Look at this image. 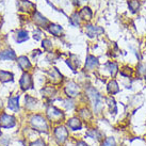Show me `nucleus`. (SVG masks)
Returning <instances> with one entry per match:
<instances>
[{
	"instance_id": "obj_1",
	"label": "nucleus",
	"mask_w": 146,
	"mask_h": 146,
	"mask_svg": "<svg viewBox=\"0 0 146 146\" xmlns=\"http://www.w3.org/2000/svg\"><path fill=\"white\" fill-rule=\"evenodd\" d=\"M86 95H88V98H89L91 104H92L94 113H102L104 111V106H105V98H104V96L93 86H89L86 89Z\"/></svg>"
},
{
	"instance_id": "obj_2",
	"label": "nucleus",
	"mask_w": 146,
	"mask_h": 146,
	"mask_svg": "<svg viewBox=\"0 0 146 146\" xmlns=\"http://www.w3.org/2000/svg\"><path fill=\"white\" fill-rule=\"evenodd\" d=\"M30 124H31L33 129L38 131V132L48 133V124H47V121L41 114H33L32 116L30 117Z\"/></svg>"
},
{
	"instance_id": "obj_3",
	"label": "nucleus",
	"mask_w": 146,
	"mask_h": 146,
	"mask_svg": "<svg viewBox=\"0 0 146 146\" xmlns=\"http://www.w3.org/2000/svg\"><path fill=\"white\" fill-rule=\"evenodd\" d=\"M46 115L47 118L51 123H60L63 122L65 118V114L63 111L54 107V106H49L48 108L46 109Z\"/></svg>"
},
{
	"instance_id": "obj_4",
	"label": "nucleus",
	"mask_w": 146,
	"mask_h": 146,
	"mask_svg": "<svg viewBox=\"0 0 146 146\" xmlns=\"http://www.w3.org/2000/svg\"><path fill=\"white\" fill-rule=\"evenodd\" d=\"M53 134H54V140L57 141L58 144H63V143L68 139V130L65 126H58L53 130Z\"/></svg>"
},
{
	"instance_id": "obj_5",
	"label": "nucleus",
	"mask_w": 146,
	"mask_h": 146,
	"mask_svg": "<svg viewBox=\"0 0 146 146\" xmlns=\"http://www.w3.org/2000/svg\"><path fill=\"white\" fill-rule=\"evenodd\" d=\"M64 92L68 98H75L79 95V85L75 82H67L64 88Z\"/></svg>"
},
{
	"instance_id": "obj_6",
	"label": "nucleus",
	"mask_w": 146,
	"mask_h": 146,
	"mask_svg": "<svg viewBox=\"0 0 146 146\" xmlns=\"http://www.w3.org/2000/svg\"><path fill=\"white\" fill-rule=\"evenodd\" d=\"M85 31L89 37H95L98 35H102L104 34L105 30L99 27V26H94V25H86L85 26Z\"/></svg>"
},
{
	"instance_id": "obj_7",
	"label": "nucleus",
	"mask_w": 146,
	"mask_h": 146,
	"mask_svg": "<svg viewBox=\"0 0 146 146\" xmlns=\"http://www.w3.org/2000/svg\"><path fill=\"white\" fill-rule=\"evenodd\" d=\"M99 66V61L98 59L95 56H92V54H89L86 57V61H85V70L88 72H93L95 69L98 68Z\"/></svg>"
},
{
	"instance_id": "obj_8",
	"label": "nucleus",
	"mask_w": 146,
	"mask_h": 146,
	"mask_svg": "<svg viewBox=\"0 0 146 146\" xmlns=\"http://www.w3.org/2000/svg\"><path fill=\"white\" fill-rule=\"evenodd\" d=\"M16 124L15 118L12 115H8V114H2L0 116V126L2 128H12Z\"/></svg>"
},
{
	"instance_id": "obj_9",
	"label": "nucleus",
	"mask_w": 146,
	"mask_h": 146,
	"mask_svg": "<svg viewBox=\"0 0 146 146\" xmlns=\"http://www.w3.org/2000/svg\"><path fill=\"white\" fill-rule=\"evenodd\" d=\"M105 104L107 105L108 109H109V112L111 115H116L118 112V108H117V104L115 102L113 96H108V97L105 98Z\"/></svg>"
},
{
	"instance_id": "obj_10",
	"label": "nucleus",
	"mask_w": 146,
	"mask_h": 146,
	"mask_svg": "<svg viewBox=\"0 0 146 146\" xmlns=\"http://www.w3.org/2000/svg\"><path fill=\"white\" fill-rule=\"evenodd\" d=\"M19 83H21V86L23 91H27V90L32 89L33 88L32 78H31V76H30L28 73H25L24 75L21 76V81H19Z\"/></svg>"
},
{
	"instance_id": "obj_11",
	"label": "nucleus",
	"mask_w": 146,
	"mask_h": 146,
	"mask_svg": "<svg viewBox=\"0 0 146 146\" xmlns=\"http://www.w3.org/2000/svg\"><path fill=\"white\" fill-rule=\"evenodd\" d=\"M86 137H89V138H92L94 140H96L98 142H102L104 140H105V134L102 131H100L99 129L97 128H93V129H89L86 131V134H85Z\"/></svg>"
},
{
	"instance_id": "obj_12",
	"label": "nucleus",
	"mask_w": 146,
	"mask_h": 146,
	"mask_svg": "<svg viewBox=\"0 0 146 146\" xmlns=\"http://www.w3.org/2000/svg\"><path fill=\"white\" fill-rule=\"evenodd\" d=\"M105 68H106V70L109 73V75L112 78L115 77V76L117 75L118 72H119V68H118V64L115 61L107 62V63L105 64Z\"/></svg>"
},
{
	"instance_id": "obj_13",
	"label": "nucleus",
	"mask_w": 146,
	"mask_h": 146,
	"mask_svg": "<svg viewBox=\"0 0 146 146\" xmlns=\"http://www.w3.org/2000/svg\"><path fill=\"white\" fill-rule=\"evenodd\" d=\"M107 92L110 96H113V95H116L121 92V89L118 86V83L115 79H111L108 84H107Z\"/></svg>"
},
{
	"instance_id": "obj_14",
	"label": "nucleus",
	"mask_w": 146,
	"mask_h": 146,
	"mask_svg": "<svg viewBox=\"0 0 146 146\" xmlns=\"http://www.w3.org/2000/svg\"><path fill=\"white\" fill-rule=\"evenodd\" d=\"M66 126H67L70 130H74V131H76V130H81L82 122L80 121L79 117H72L66 122Z\"/></svg>"
},
{
	"instance_id": "obj_15",
	"label": "nucleus",
	"mask_w": 146,
	"mask_h": 146,
	"mask_svg": "<svg viewBox=\"0 0 146 146\" xmlns=\"http://www.w3.org/2000/svg\"><path fill=\"white\" fill-rule=\"evenodd\" d=\"M66 63H67V65L70 67V69H72L73 72H75V70L77 69V67H79V65H80V60H79V58H78L77 56L72 54L70 58L66 60Z\"/></svg>"
},
{
	"instance_id": "obj_16",
	"label": "nucleus",
	"mask_w": 146,
	"mask_h": 146,
	"mask_svg": "<svg viewBox=\"0 0 146 146\" xmlns=\"http://www.w3.org/2000/svg\"><path fill=\"white\" fill-rule=\"evenodd\" d=\"M78 115H79V117L82 118L84 122H88V121L92 119V117H93L92 112H91L89 108H86V107H83V108H81V109L79 110Z\"/></svg>"
},
{
	"instance_id": "obj_17",
	"label": "nucleus",
	"mask_w": 146,
	"mask_h": 146,
	"mask_svg": "<svg viewBox=\"0 0 146 146\" xmlns=\"http://www.w3.org/2000/svg\"><path fill=\"white\" fill-rule=\"evenodd\" d=\"M34 23L37 25V26H40V27H46L47 26V24H48V21L45 18L43 15H42L41 13L38 12H35V14H34Z\"/></svg>"
},
{
	"instance_id": "obj_18",
	"label": "nucleus",
	"mask_w": 146,
	"mask_h": 146,
	"mask_svg": "<svg viewBox=\"0 0 146 146\" xmlns=\"http://www.w3.org/2000/svg\"><path fill=\"white\" fill-rule=\"evenodd\" d=\"M18 100H19V96H14V97H10L9 98V105L8 107L11 110L17 112L19 110V104H18Z\"/></svg>"
},
{
	"instance_id": "obj_19",
	"label": "nucleus",
	"mask_w": 146,
	"mask_h": 146,
	"mask_svg": "<svg viewBox=\"0 0 146 146\" xmlns=\"http://www.w3.org/2000/svg\"><path fill=\"white\" fill-rule=\"evenodd\" d=\"M47 74H49V75H50L51 80H52L53 83H59V82L62 81V79H63L62 75L60 74V72H59L57 68H52L51 70H49Z\"/></svg>"
},
{
	"instance_id": "obj_20",
	"label": "nucleus",
	"mask_w": 146,
	"mask_h": 146,
	"mask_svg": "<svg viewBox=\"0 0 146 146\" xmlns=\"http://www.w3.org/2000/svg\"><path fill=\"white\" fill-rule=\"evenodd\" d=\"M17 62H18V65L21 66V68L23 70H29V69L31 68V63L28 60V58L25 57V56L18 58V61Z\"/></svg>"
},
{
	"instance_id": "obj_21",
	"label": "nucleus",
	"mask_w": 146,
	"mask_h": 146,
	"mask_svg": "<svg viewBox=\"0 0 146 146\" xmlns=\"http://www.w3.org/2000/svg\"><path fill=\"white\" fill-rule=\"evenodd\" d=\"M0 59L1 60H15L16 54L13 50L8 49V50H4L2 52H0Z\"/></svg>"
},
{
	"instance_id": "obj_22",
	"label": "nucleus",
	"mask_w": 146,
	"mask_h": 146,
	"mask_svg": "<svg viewBox=\"0 0 146 146\" xmlns=\"http://www.w3.org/2000/svg\"><path fill=\"white\" fill-rule=\"evenodd\" d=\"M48 29V31L51 34H53L54 36H61L62 34V31H63V29H62L61 26H59V25H50L47 27Z\"/></svg>"
},
{
	"instance_id": "obj_23",
	"label": "nucleus",
	"mask_w": 146,
	"mask_h": 146,
	"mask_svg": "<svg viewBox=\"0 0 146 146\" xmlns=\"http://www.w3.org/2000/svg\"><path fill=\"white\" fill-rule=\"evenodd\" d=\"M79 15H80V17H81L82 19H84V21H91V19H92V16H93V13H92V11H91L90 8L84 7V8L80 11Z\"/></svg>"
},
{
	"instance_id": "obj_24",
	"label": "nucleus",
	"mask_w": 146,
	"mask_h": 146,
	"mask_svg": "<svg viewBox=\"0 0 146 146\" xmlns=\"http://www.w3.org/2000/svg\"><path fill=\"white\" fill-rule=\"evenodd\" d=\"M57 93L56 89L53 86H47L45 89L42 90V94H43V97L45 98H52Z\"/></svg>"
},
{
	"instance_id": "obj_25",
	"label": "nucleus",
	"mask_w": 146,
	"mask_h": 146,
	"mask_svg": "<svg viewBox=\"0 0 146 146\" xmlns=\"http://www.w3.org/2000/svg\"><path fill=\"white\" fill-rule=\"evenodd\" d=\"M36 105H37V100L35 98L31 97V96H29V95L26 96V108H27V109H29V110L34 109V108L36 107Z\"/></svg>"
},
{
	"instance_id": "obj_26",
	"label": "nucleus",
	"mask_w": 146,
	"mask_h": 146,
	"mask_svg": "<svg viewBox=\"0 0 146 146\" xmlns=\"http://www.w3.org/2000/svg\"><path fill=\"white\" fill-rule=\"evenodd\" d=\"M121 75H122L123 77L125 78H131L132 76H133V73L134 70L131 67H129L128 65H126V66H124V67H122L121 68Z\"/></svg>"
},
{
	"instance_id": "obj_27",
	"label": "nucleus",
	"mask_w": 146,
	"mask_h": 146,
	"mask_svg": "<svg viewBox=\"0 0 146 146\" xmlns=\"http://www.w3.org/2000/svg\"><path fill=\"white\" fill-rule=\"evenodd\" d=\"M28 32L27 31H25V30H19L18 32H17V35H16V42L17 43H24V42L28 41Z\"/></svg>"
},
{
	"instance_id": "obj_28",
	"label": "nucleus",
	"mask_w": 146,
	"mask_h": 146,
	"mask_svg": "<svg viewBox=\"0 0 146 146\" xmlns=\"http://www.w3.org/2000/svg\"><path fill=\"white\" fill-rule=\"evenodd\" d=\"M128 7L131 13H137L140 9V1L139 0H128Z\"/></svg>"
},
{
	"instance_id": "obj_29",
	"label": "nucleus",
	"mask_w": 146,
	"mask_h": 146,
	"mask_svg": "<svg viewBox=\"0 0 146 146\" xmlns=\"http://www.w3.org/2000/svg\"><path fill=\"white\" fill-rule=\"evenodd\" d=\"M13 80V74L8 73V72H0V81L2 82H8Z\"/></svg>"
},
{
	"instance_id": "obj_30",
	"label": "nucleus",
	"mask_w": 146,
	"mask_h": 146,
	"mask_svg": "<svg viewBox=\"0 0 146 146\" xmlns=\"http://www.w3.org/2000/svg\"><path fill=\"white\" fill-rule=\"evenodd\" d=\"M100 146H117V143L113 137H108L100 143Z\"/></svg>"
},
{
	"instance_id": "obj_31",
	"label": "nucleus",
	"mask_w": 146,
	"mask_h": 146,
	"mask_svg": "<svg viewBox=\"0 0 146 146\" xmlns=\"http://www.w3.org/2000/svg\"><path fill=\"white\" fill-rule=\"evenodd\" d=\"M137 75L138 76H145L146 75V64L142 63V62H140L138 65H137Z\"/></svg>"
},
{
	"instance_id": "obj_32",
	"label": "nucleus",
	"mask_w": 146,
	"mask_h": 146,
	"mask_svg": "<svg viewBox=\"0 0 146 146\" xmlns=\"http://www.w3.org/2000/svg\"><path fill=\"white\" fill-rule=\"evenodd\" d=\"M42 46H43V48H44L46 51H50V50L52 49V44H51V41H50V40H48V38H45L44 41H43V44H42Z\"/></svg>"
},
{
	"instance_id": "obj_33",
	"label": "nucleus",
	"mask_w": 146,
	"mask_h": 146,
	"mask_svg": "<svg viewBox=\"0 0 146 146\" xmlns=\"http://www.w3.org/2000/svg\"><path fill=\"white\" fill-rule=\"evenodd\" d=\"M70 21H72V24L74 26H79L80 25V15L78 13H74L72 18H70Z\"/></svg>"
},
{
	"instance_id": "obj_34",
	"label": "nucleus",
	"mask_w": 146,
	"mask_h": 146,
	"mask_svg": "<svg viewBox=\"0 0 146 146\" xmlns=\"http://www.w3.org/2000/svg\"><path fill=\"white\" fill-rule=\"evenodd\" d=\"M64 107L66 110H70L74 108V102L72 100V98H68V99H66L64 100Z\"/></svg>"
},
{
	"instance_id": "obj_35",
	"label": "nucleus",
	"mask_w": 146,
	"mask_h": 146,
	"mask_svg": "<svg viewBox=\"0 0 146 146\" xmlns=\"http://www.w3.org/2000/svg\"><path fill=\"white\" fill-rule=\"evenodd\" d=\"M29 146H46V143H45V141L43 139H37L36 141L30 143Z\"/></svg>"
},
{
	"instance_id": "obj_36",
	"label": "nucleus",
	"mask_w": 146,
	"mask_h": 146,
	"mask_svg": "<svg viewBox=\"0 0 146 146\" xmlns=\"http://www.w3.org/2000/svg\"><path fill=\"white\" fill-rule=\"evenodd\" d=\"M10 139L8 137H0V146H8Z\"/></svg>"
},
{
	"instance_id": "obj_37",
	"label": "nucleus",
	"mask_w": 146,
	"mask_h": 146,
	"mask_svg": "<svg viewBox=\"0 0 146 146\" xmlns=\"http://www.w3.org/2000/svg\"><path fill=\"white\" fill-rule=\"evenodd\" d=\"M42 35H43V33H42L41 30L36 29V30L34 31V35H33V37H34V40H36V41H40V40L42 38Z\"/></svg>"
},
{
	"instance_id": "obj_38",
	"label": "nucleus",
	"mask_w": 146,
	"mask_h": 146,
	"mask_svg": "<svg viewBox=\"0 0 146 146\" xmlns=\"http://www.w3.org/2000/svg\"><path fill=\"white\" fill-rule=\"evenodd\" d=\"M76 146H89V144L86 142H84V141H78L76 143Z\"/></svg>"
},
{
	"instance_id": "obj_39",
	"label": "nucleus",
	"mask_w": 146,
	"mask_h": 146,
	"mask_svg": "<svg viewBox=\"0 0 146 146\" xmlns=\"http://www.w3.org/2000/svg\"><path fill=\"white\" fill-rule=\"evenodd\" d=\"M74 1H75V4H80L82 2H85L86 0H74Z\"/></svg>"
},
{
	"instance_id": "obj_40",
	"label": "nucleus",
	"mask_w": 146,
	"mask_h": 146,
	"mask_svg": "<svg viewBox=\"0 0 146 146\" xmlns=\"http://www.w3.org/2000/svg\"><path fill=\"white\" fill-rule=\"evenodd\" d=\"M1 107H2V102L0 100V108H1Z\"/></svg>"
},
{
	"instance_id": "obj_41",
	"label": "nucleus",
	"mask_w": 146,
	"mask_h": 146,
	"mask_svg": "<svg viewBox=\"0 0 146 146\" xmlns=\"http://www.w3.org/2000/svg\"><path fill=\"white\" fill-rule=\"evenodd\" d=\"M144 79H145V81H146V75H145V76H144Z\"/></svg>"
},
{
	"instance_id": "obj_42",
	"label": "nucleus",
	"mask_w": 146,
	"mask_h": 146,
	"mask_svg": "<svg viewBox=\"0 0 146 146\" xmlns=\"http://www.w3.org/2000/svg\"><path fill=\"white\" fill-rule=\"evenodd\" d=\"M0 137H1V131H0Z\"/></svg>"
},
{
	"instance_id": "obj_43",
	"label": "nucleus",
	"mask_w": 146,
	"mask_h": 146,
	"mask_svg": "<svg viewBox=\"0 0 146 146\" xmlns=\"http://www.w3.org/2000/svg\"><path fill=\"white\" fill-rule=\"evenodd\" d=\"M145 124H146V123H145Z\"/></svg>"
}]
</instances>
